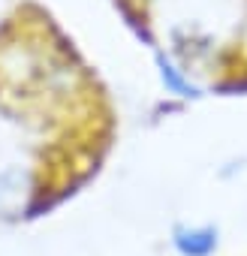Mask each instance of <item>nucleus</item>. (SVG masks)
Here are the masks:
<instances>
[{"mask_svg":"<svg viewBox=\"0 0 247 256\" xmlns=\"http://www.w3.org/2000/svg\"><path fill=\"white\" fill-rule=\"evenodd\" d=\"M157 72H160V82H163V88L169 90V94H175V96H199V88L184 76V70L172 60V58H166V54H157Z\"/></svg>","mask_w":247,"mask_h":256,"instance_id":"obj_3","label":"nucleus"},{"mask_svg":"<svg viewBox=\"0 0 247 256\" xmlns=\"http://www.w3.org/2000/svg\"><path fill=\"white\" fill-rule=\"evenodd\" d=\"M172 250L178 256H214L220 250V229L214 223H178L172 229Z\"/></svg>","mask_w":247,"mask_h":256,"instance_id":"obj_1","label":"nucleus"},{"mask_svg":"<svg viewBox=\"0 0 247 256\" xmlns=\"http://www.w3.org/2000/svg\"><path fill=\"white\" fill-rule=\"evenodd\" d=\"M30 193V175L18 166L0 172V217L24 208V199Z\"/></svg>","mask_w":247,"mask_h":256,"instance_id":"obj_2","label":"nucleus"}]
</instances>
